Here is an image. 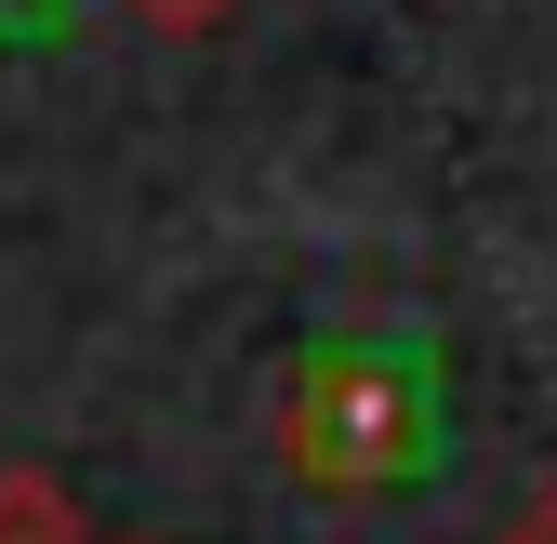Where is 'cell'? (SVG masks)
I'll return each mask as SVG.
<instances>
[{"instance_id":"1","label":"cell","mask_w":557,"mask_h":544,"mask_svg":"<svg viewBox=\"0 0 557 544\" xmlns=\"http://www.w3.org/2000/svg\"><path fill=\"white\" fill-rule=\"evenodd\" d=\"M278 465L345 505L425 479L438 465V359L425 346H319L293 372V412H278Z\"/></svg>"},{"instance_id":"2","label":"cell","mask_w":557,"mask_h":544,"mask_svg":"<svg viewBox=\"0 0 557 544\" xmlns=\"http://www.w3.org/2000/svg\"><path fill=\"white\" fill-rule=\"evenodd\" d=\"M0 544H81V492L53 465H0Z\"/></svg>"},{"instance_id":"3","label":"cell","mask_w":557,"mask_h":544,"mask_svg":"<svg viewBox=\"0 0 557 544\" xmlns=\"http://www.w3.org/2000/svg\"><path fill=\"white\" fill-rule=\"evenodd\" d=\"M133 14H147V27H160V40H213V27H226V14H239V0H133Z\"/></svg>"},{"instance_id":"4","label":"cell","mask_w":557,"mask_h":544,"mask_svg":"<svg viewBox=\"0 0 557 544\" xmlns=\"http://www.w3.org/2000/svg\"><path fill=\"white\" fill-rule=\"evenodd\" d=\"M505 544H557V479H544V492H531V505L505 518Z\"/></svg>"}]
</instances>
